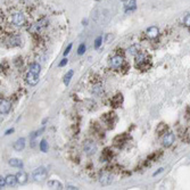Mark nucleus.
<instances>
[{"label":"nucleus","mask_w":190,"mask_h":190,"mask_svg":"<svg viewBox=\"0 0 190 190\" xmlns=\"http://www.w3.org/2000/svg\"><path fill=\"white\" fill-rule=\"evenodd\" d=\"M47 175H48V171H47V168H44V166H40V168H36V170L33 171V179H34L36 181H39V182L46 180Z\"/></svg>","instance_id":"obj_1"},{"label":"nucleus","mask_w":190,"mask_h":190,"mask_svg":"<svg viewBox=\"0 0 190 190\" xmlns=\"http://www.w3.org/2000/svg\"><path fill=\"white\" fill-rule=\"evenodd\" d=\"M10 22L13 23L16 26H23L25 24V16L23 15V13H14L10 16Z\"/></svg>","instance_id":"obj_2"},{"label":"nucleus","mask_w":190,"mask_h":190,"mask_svg":"<svg viewBox=\"0 0 190 190\" xmlns=\"http://www.w3.org/2000/svg\"><path fill=\"white\" fill-rule=\"evenodd\" d=\"M83 149L88 156H91V155H95L97 152V145L91 140H87L83 145Z\"/></svg>","instance_id":"obj_3"},{"label":"nucleus","mask_w":190,"mask_h":190,"mask_svg":"<svg viewBox=\"0 0 190 190\" xmlns=\"http://www.w3.org/2000/svg\"><path fill=\"white\" fill-rule=\"evenodd\" d=\"M10 108H12V104L8 100H6V99H1V102H0V112H1V114L9 113Z\"/></svg>","instance_id":"obj_4"},{"label":"nucleus","mask_w":190,"mask_h":190,"mask_svg":"<svg viewBox=\"0 0 190 190\" xmlns=\"http://www.w3.org/2000/svg\"><path fill=\"white\" fill-rule=\"evenodd\" d=\"M146 34L149 39H156L160 34V30H158L157 26H150V28L147 29Z\"/></svg>","instance_id":"obj_5"},{"label":"nucleus","mask_w":190,"mask_h":190,"mask_svg":"<svg viewBox=\"0 0 190 190\" xmlns=\"http://www.w3.org/2000/svg\"><path fill=\"white\" fill-rule=\"evenodd\" d=\"M26 82L29 83L30 86H36L38 82H39V74L29 72L28 75H26Z\"/></svg>","instance_id":"obj_6"},{"label":"nucleus","mask_w":190,"mask_h":190,"mask_svg":"<svg viewBox=\"0 0 190 190\" xmlns=\"http://www.w3.org/2000/svg\"><path fill=\"white\" fill-rule=\"evenodd\" d=\"M174 140H175L174 133H168V134H165V137L163 139V145L165 147H170L174 142Z\"/></svg>","instance_id":"obj_7"},{"label":"nucleus","mask_w":190,"mask_h":190,"mask_svg":"<svg viewBox=\"0 0 190 190\" xmlns=\"http://www.w3.org/2000/svg\"><path fill=\"white\" fill-rule=\"evenodd\" d=\"M148 63V56L145 55V54H139L138 56H137V58H136V64L138 67H141L142 65H145Z\"/></svg>","instance_id":"obj_8"},{"label":"nucleus","mask_w":190,"mask_h":190,"mask_svg":"<svg viewBox=\"0 0 190 190\" xmlns=\"http://www.w3.org/2000/svg\"><path fill=\"white\" fill-rule=\"evenodd\" d=\"M113 181V176L110 175V173H102V176H100V183H102V186H108Z\"/></svg>","instance_id":"obj_9"},{"label":"nucleus","mask_w":190,"mask_h":190,"mask_svg":"<svg viewBox=\"0 0 190 190\" xmlns=\"http://www.w3.org/2000/svg\"><path fill=\"white\" fill-rule=\"evenodd\" d=\"M16 178H17V182L20 184H25L28 182V174L24 171H18L16 174Z\"/></svg>","instance_id":"obj_10"},{"label":"nucleus","mask_w":190,"mask_h":190,"mask_svg":"<svg viewBox=\"0 0 190 190\" xmlns=\"http://www.w3.org/2000/svg\"><path fill=\"white\" fill-rule=\"evenodd\" d=\"M122 64H123V58L121 56H114L110 59V65L114 68H118Z\"/></svg>","instance_id":"obj_11"},{"label":"nucleus","mask_w":190,"mask_h":190,"mask_svg":"<svg viewBox=\"0 0 190 190\" xmlns=\"http://www.w3.org/2000/svg\"><path fill=\"white\" fill-rule=\"evenodd\" d=\"M25 148V139L24 138H20L16 140V142L14 144V149L16 152H21Z\"/></svg>","instance_id":"obj_12"},{"label":"nucleus","mask_w":190,"mask_h":190,"mask_svg":"<svg viewBox=\"0 0 190 190\" xmlns=\"http://www.w3.org/2000/svg\"><path fill=\"white\" fill-rule=\"evenodd\" d=\"M48 187L49 188H51V189H63V184L59 182V181H57V180H51V181H49L48 182Z\"/></svg>","instance_id":"obj_13"},{"label":"nucleus","mask_w":190,"mask_h":190,"mask_svg":"<svg viewBox=\"0 0 190 190\" xmlns=\"http://www.w3.org/2000/svg\"><path fill=\"white\" fill-rule=\"evenodd\" d=\"M8 163H9V165L13 166V168H22L23 166L22 160H18V158H10Z\"/></svg>","instance_id":"obj_14"},{"label":"nucleus","mask_w":190,"mask_h":190,"mask_svg":"<svg viewBox=\"0 0 190 190\" xmlns=\"http://www.w3.org/2000/svg\"><path fill=\"white\" fill-rule=\"evenodd\" d=\"M122 102H123V97H122V95H116L113 99H112V105H113L114 107H118V106H121Z\"/></svg>","instance_id":"obj_15"},{"label":"nucleus","mask_w":190,"mask_h":190,"mask_svg":"<svg viewBox=\"0 0 190 190\" xmlns=\"http://www.w3.org/2000/svg\"><path fill=\"white\" fill-rule=\"evenodd\" d=\"M6 182H7V186H12V187H14L16 183H18L16 175H13V174L6 176Z\"/></svg>","instance_id":"obj_16"},{"label":"nucleus","mask_w":190,"mask_h":190,"mask_svg":"<svg viewBox=\"0 0 190 190\" xmlns=\"http://www.w3.org/2000/svg\"><path fill=\"white\" fill-rule=\"evenodd\" d=\"M40 71H41V66L39 65L38 63H34V64H31V65H30V72L39 74Z\"/></svg>","instance_id":"obj_17"},{"label":"nucleus","mask_w":190,"mask_h":190,"mask_svg":"<svg viewBox=\"0 0 190 190\" xmlns=\"http://www.w3.org/2000/svg\"><path fill=\"white\" fill-rule=\"evenodd\" d=\"M110 149H105L104 150V153H102V160H104V161H108V160H110L112 157H113V153H110Z\"/></svg>","instance_id":"obj_18"},{"label":"nucleus","mask_w":190,"mask_h":190,"mask_svg":"<svg viewBox=\"0 0 190 190\" xmlns=\"http://www.w3.org/2000/svg\"><path fill=\"white\" fill-rule=\"evenodd\" d=\"M10 46L12 47H15V46H20L21 44V42H22V40H21V38L20 37H12L10 38Z\"/></svg>","instance_id":"obj_19"},{"label":"nucleus","mask_w":190,"mask_h":190,"mask_svg":"<svg viewBox=\"0 0 190 190\" xmlns=\"http://www.w3.org/2000/svg\"><path fill=\"white\" fill-rule=\"evenodd\" d=\"M73 74H74V71L73 70H71V71H68V72L66 73L65 76H64V83H65L66 86H68V83H70V81H71V79H72Z\"/></svg>","instance_id":"obj_20"},{"label":"nucleus","mask_w":190,"mask_h":190,"mask_svg":"<svg viewBox=\"0 0 190 190\" xmlns=\"http://www.w3.org/2000/svg\"><path fill=\"white\" fill-rule=\"evenodd\" d=\"M168 130V125L164 124V123H161V124L157 126V129H156V132L158 133V134H163V133H165Z\"/></svg>","instance_id":"obj_21"},{"label":"nucleus","mask_w":190,"mask_h":190,"mask_svg":"<svg viewBox=\"0 0 190 190\" xmlns=\"http://www.w3.org/2000/svg\"><path fill=\"white\" fill-rule=\"evenodd\" d=\"M40 150L44 152V153H47V150H48V142H47V140L44 139L40 142Z\"/></svg>","instance_id":"obj_22"},{"label":"nucleus","mask_w":190,"mask_h":190,"mask_svg":"<svg viewBox=\"0 0 190 190\" xmlns=\"http://www.w3.org/2000/svg\"><path fill=\"white\" fill-rule=\"evenodd\" d=\"M136 5H137L136 0H130V1H129V5H128V8H126V12L134 10V9H136Z\"/></svg>","instance_id":"obj_23"},{"label":"nucleus","mask_w":190,"mask_h":190,"mask_svg":"<svg viewBox=\"0 0 190 190\" xmlns=\"http://www.w3.org/2000/svg\"><path fill=\"white\" fill-rule=\"evenodd\" d=\"M128 51H129L131 55H136V54L139 51V47H138V46H132V47H130V48L128 49Z\"/></svg>","instance_id":"obj_24"},{"label":"nucleus","mask_w":190,"mask_h":190,"mask_svg":"<svg viewBox=\"0 0 190 190\" xmlns=\"http://www.w3.org/2000/svg\"><path fill=\"white\" fill-rule=\"evenodd\" d=\"M102 41V37H98L97 39H96V41H95V48L96 49H98V48L100 47Z\"/></svg>","instance_id":"obj_25"},{"label":"nucleus","mask_w":190,"mask_h":190,"mask_svg":"<svg viewBox=\"0 0 190 190\" xmlns=\"http://www.w3.org/2000/svg\"><path fill=\"white\" fill-rule=\"evenodd\" d=\"M84 50H86V44H81L80 47H79V49H78V54H79V55H82V54L84 52Z\"/></svg>","instance_id":"obj_26"},{"label":"nucleus","mask_w":190,"mask_h":190,"mask_svg":"<svg viewBox=\"0 0 190 190\" xmlns=\"http://www.w3.org/2000/svg\"><path fill=\"white\" fill-rule=\"evenodd\" d=\"M7 184V182H6V178H0V188L2 189V188H5V186Z\"/></svg>","instance_id":"obj_27"},{"label":"nucleus","mask_w":190,"mask_h":190,"mask_svg":"<svg viewBox=\"0 0 190 190\" xmlns=\"http://www.w3.org/2000/svg\"><path fill=\"white\" fill-rule=\"evenodd\" d=\"M184 24H186L187 26H189V28H190V14L187 15V16L184 17Z\"/></svg>","instance_id":"obj_28"},{"label":"nucleus","mask_w":190,"mask_h":190,"mask_svg":"<svg viewBox=\"0 0 190 190\" xmlns=\"http://www.w3.org/2000/svg\"><path fill=\"white\" fill-rule=\"evenodd\" d=\"M67 64V58H64L60 63H59V67H63V66H65Z\"/></svg>","instance_id":"obj_29"},{"label":"nucleus","mask_w":190,"mask_h":190,"mask_svg":"<svg viewBox=\"0 0 190 190\" xmlns=\"http://www.w3.org/2000/svg\"><path fill=\"white\" fill-rule=\"evenodd\" d=\"M71 48H72V44H68V47H67V48H66V50L64 51V55H67V54H68V52H70V50H71Z\"/></svg>","instance_id":"obj_30"},{"label":"nucleus","mask_w":190,"mask_h":190,"mask_svg":"<svg viewBox=\"0 0 190 190\" xmlns=\"http://www.w3.org/2000/svg\"><path fill=\"white\" fill-rule=\"evenodd\" d=\"M13 132H14V129H9V130H7V131H6V133H5V134H10V133H13Z\"/></svg>","instance_id":"obj_31"},{"label":"nucleus","mask_w":190,"mask_h":190,"mask_svg":"<svg viewBox=\"0 0 190 190\" xmlns=\"http://www.w3.org/2000/svg\"><path fill=\"white\" fill-rule=\"evenodd\" d=\"M162 171H163V168H160V170H158L157 172H155V173H154L153 175H154V176H156V175H157V174H158V173H161Z\"/></svg>","instance_id":"obj_32"},{"label":"nucleus","mask_w":190,"mask_h":190,"mask_svg":"<svg viewBox=\"0 0 190 190\" xmlns=\"http://www.w3.org/2000/svg\"><path fill=\"white\" fill-rule=\"evenodd\" d=\"M67 189H78V188H75V187H72V186H70V187H67Z\"/></svg>","instance_id":"obj_33"},{"label":"nucleus","mask_w":190,"mask_h":190,"mask_svg":"<svg viewBox=\"0 0 190 190\" xmlns=\"http://www.w3.org/2000/svg\"><path fill=\"white\" fill-rule=\"evenodd\" d=\"M97 1H98V0H97Z\"/></svg>","instance_id":"obj_34"}]
</instances>
